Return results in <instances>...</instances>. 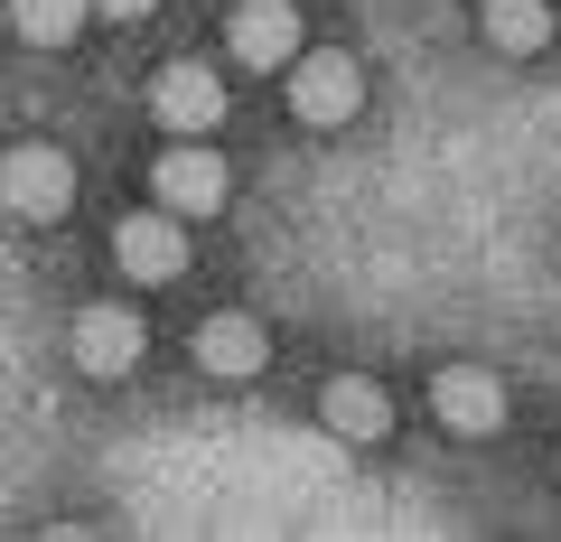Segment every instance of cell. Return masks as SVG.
<instances>
[{
  "instance_id": "cell-4",
  "label": "cell",
  "mask_w": 561,
  "mask_h": 542,
  "mask_svg": "<svg viewBox=\"0 0 561 542\" xmlns=\"http://www.w3.org/2000/svg\"><path fill=\"white\" fill-rule=\"evenodd\" d=\"M150 187H160V206H169L179 224H197V216H216V206H225V187H234V178H225V160H216L206 141H179V150H160Z\"/></svg>"
},
{
  "instance_id": "cell-5",
  "label": "cell",
  "mask_w": 561,
  "mask_h": 542,
  "mask_svg": "<svg viewBox=\"0 0 561 542\" xmlns=\"http://www.w3.org/2000/svg\"><path fill=\"white\" fill-rule=\"evenodd\" d=\"M431 412H440V430H459V440H486V430L505 422V383L486 374V365H440Z\"/></svg>"
},
{
  "instance_id": "cell-8",
  "label": "cell",
  "mask_w": 561,
  "mask_h": 542,
  "mask_svg": "<svg viewBox=\"0 0 561 542\" xmlns=\"http://www.w3.org/2000/svg\"><path fill=\"white\" fill-rule=\"evenodd\" d=\"M113 262L131 272V281H179L187 272V234H179V216H122L113 224Z\"/></svg>"
},
{
  "instance_id": "cell-12",
  "label": "cell",
  "mask_w": 561,
  "mask_h": 542,
  "mask_svg": "<svg viewBox=\"0 0 561 542\" xmlns=\"http://www.w3.org/2000/svg\"><path fill=\"white\" fill-rule=\"evenodd\" d=\"M84 10H94V0H10V28H20L28 47H76Z\"/></svg>"
},
{
  "instance_id": "cell-1",
  "label": "cell",
  "mask_w": 561,
  "mask_h": 542,
  "mask_svg": "<svg viewBox=\"0 0 561 542\" xmlns=\"http://www.w3.org/2000/svg\"><path fill=\"white\" fill-rule=\"evenodd\" d=\"M0 206L28 216V224H57L66 206H76V160L47 150V141H20L10 160H0Z\"/></svg>"
},
{
  "instance_id": "cell-10",
  "label": "cell",
  "mask_w": 561,
  "mask_h": 542,
  "mask_svg": "<svg viewBox=\"0 0 561 542\" xmlns=\"http://www.w3.org/2000/svg\"><path fill=\"white\" fill-rule=\"evenodd\" d=\"M319 422L337 430V440H383V430H393V402H383V383L337 374V383L319 393Z\"/></svg>"
},
{
  "instance_id": "cell-9",
  "label": "cell",
  "mask_w": 561,
  "mask_h": 542,
  "mask_svg": "<svg viewBox=\"0 0 561 542\" xmlns=\"http://www.w3.org/2000/svg\"><path fill=\"white\" fill-rule=\"evenodd\" d=\"M262 356H272V337H262V319H243V309H216V319L197 327V365L206 374H262Z\"/></svg>"
},
{
  "instance_id": "cell-6",
  "label": "cell",
  "mask_w": 561,
  "mask_h": 542,
  "mask_svg": "<svg viewBox=\"0 0 561 542\" xmlns=\"http://www.w3.org/2000/svg\"><path fill=\"white\" fill-rule=\"evenodd\" d=\"M76 365L84 374H131L140 365V346H150V327L131 319V309H113V300H94V309H76Z\"/></svg>"
},
{
  "instance_id": "cell-2",
  "label": "cell",
  "mask_w": 561,
  "mask_h": 542,
  "mask_svg": "<svg viewBox=\"0 0 561 542\" xmlns=\"http://www.w3.org/2000/svg\"><path fill=\"white\" fill-rule=\"evenodd\" d=\"M290 113L309 122V131H337V122L365 113V76L356 57H337V47H309V57H290Z\"/></svg>"
},
{
  "instance_id": "cell-11",
  "label": "cell",
  "mask_w": 561,
  "mask_h": 542,
  "mask_svg": "<svg viewBox=\"0 0 561 542\" xmlns=\"http://www.w3.org/2000/svg\"><path fill=\"white\" fill-rule=\"evenodd\" d=\"M478 38L496 57H542L552 47V10L542 0H478Z\"/></svg>"
},
{
  "instance_id": "cell-7",
  "label": "cell",
  "mask_w": 561,
  "mask_h": 542,
  "mask_svg": "<svg viewBox=\"0 0 561 542\" xmlns=\"http://www.w3.org/2000/svg\"><path fill=\"white\" fill-rule=\"evenodd\" d=\"M225 47H234V66H262L272 76V66L300 57V10L290 0H243L234 20H225Z\"/></svg>"
},
{
  "instance_id": "cell-3",
  "label": "cell",
  "mask_w": 561,
  "mask_h": 542,
  "mask_svg": "<svg viewBox=\"0 0 561 542\" xmlns=\"http://www.w3.org/2000/svg\"><path fill=\"white\" fill-rule=\"evenodd\" d=\"M150 122L179 131V141H206V131L225 122V76H216V66H160V84H150Z\"/></svg>"
},
{
  "instance_id": "cell-13",
  "label": "cell",
  "mask_w": 561,
  "mask_h": 542,
  "mask_svg": "<svg viewBox=\"0 0 561 542\" xmlns=\"http://www.w3.org/2000/svg\"><path fill=\"white\" fill-rule=\"evenodd\" d=\"M94 10H113V20H150L160 0H94Z\"/></svg>"
}]
</instances>
